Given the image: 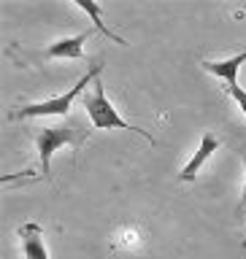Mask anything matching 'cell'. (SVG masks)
<instances>
[{
	"instance_id": "1",
	"label": "cell",
	"mask_w": 246,
	"mask_h": 259,
	"mask_svg": "<svg viewBox=\"0 0 246 259\" xmlns=\"http://www.w3.org/2000/svg\"><path fill=\"white\" fill-rule=\"evenodd\" d=\"M100 70H103V65L97 62L92 65L84 76H81L76 84H73L68 92H62V95H57V97H49V100H41V103H30V105H22L19 111L14 113L16 119H36V116H65L71 108H73V103H76V97H81V92H84V87L89 84H95L97 76H100Z\"/></svg>"
},
{
	"instance_id": "2",
	"label": "cell",
	"mask_w": 246,
	"mask_h": 259,
	"mask_svg": "<svg viewBox=\"0 0 246 259\" xmlns=\"http://www.w3.org/2000/svg\"><path fill=\"white\" fill-rule=\"evenodd\" d=\"M89 138V130H84L79 121H62V124H49L41 127L36 135L38 143V157H41V167H44V176L49 178V165H52V154L62 146H73L79 149Z\"/></svg>"
},
{
	"instance_id": "3",
	"label": "cell",
	"mask_w": 246,
	"mask_h": 259,
	"mask_svg": "<svg viewBox=\"0 0 246 259\" xmlns=\"http://www.w3.org/2000/svg\"><path fill=\"white\" fill-rule=\"evenodd\" d=\"M81 103H84L87 116H89V121H92V127H95V130H133V133L144 135L149 143H154V138L146 133V130L127 124V121L119 116L117 108L111 105L109 95H106V87L100 84V81H95V84H92V92L81 97Z\"/></svg>"
},
{
	"instance_id": "4",
	"label": "cell",
	"mask_w": 246,
	"mask_h": 259,
	"mask_svg": "<svg viewBox=\"0 0 246 259\" xmlns=\"http://www.w3.org/2000/svg\"><path fill=\"white\" fill-rule=\"evenodd\" d=\"M89 35H92V30H84V32H79V35L54 40V44L46 49V57L49 60H84V44L89 40Z\"/></svg>"
},
{
	"instance_id": "5",
	"label": "cell",
	"mask_w": 246,
	"mask_h": 259,
	"mask_svg": "<svg viewBox=\"0 0 246 259\" xmlns=\"http://www.w3.org/2000/svg\"><path fill=\"white\" fill-rule=\"evenodd\" d=\"M219 149V138L217 135H211V133H203L200 138V146H198V151H195V157L187 162V165L182 167V173H179V181H195V176H198V170L208 162V157Z\"/></svg>"
},
{
	"instance_id": "6",
	"label": "cell",
	"mask_w": 246,
	"mask_h": 259,
	"mask_svg": "<svg viewBox=\"0 0 246 259\" xmlns=\"http://www.w3.org/2000/svg\"><path fill=\"white\" fill-rule=\"evenodd\" d=\"M19 243H22V251L27 259H49V251H46V243H44V230L36 224V222H27L22 224L19 230Z\"/></svg>"
},
{
	"instance_id": "7",
	"label": "cell",
	"mask_w": 246,
	"mask_h": 259,
	"mask_svg": "<svg viewBox=\"0 0 246 259\" xmlns=\"http://www.w3.org/2000/svg\"><path fill=\"white\" fill-rule=\"evenodd\" d=\"M246 62V52L241 54H233V57H227V60H203V70H208V73H214L217 78H225V84L227 87H238V68Z\"/></svg>"
},
{
	"instance_id": "8",
	"label": "cell",
	"mask_w": 246,
	"mask_h": 259,
	"mask_svg": "<svg viewBox=\"0 0 246 259\" xmlns=\"http://www.w3.org/2000/svg\"><path fill=\"white\" fill-rule=\"evenodd\" d=\"M79 8V11H84L89 19H92V24H95V30L100 32V35H106V38H111L114 44H119V46H127V40L122 38V35H117V32H114L109 24L103 22V16H100V6L97 3H92V0H76V3H73Z\"/></svg>"
},
{
	"instance_id": "9",
	"label": "cell",
	"mask_w": 246,
	"mask_h": 259,
	"mask_svg": "<svg viewBox=\"0 0 246 259\" xmlns=\"http://www.w3.org/2000/svg\"><path fill=\"white\" fill-rule=\"evenodd\" d=\"M227 95L238 103V108L243 111V116H246V89L243 87H227Z\"/></svg>"
},
{
	"instance_id": "10",
	"label": "cell",
	"mask_w": 246,
	"mask_h": 259,
	"mask_svg": "<svg viewBox=\"0 0 246 259\" xmlns=\"http://www.w3.org/2000/svg\"><path fill=\"white\" fill-rule=\"evenodd\" d=\"M246 205V154H243V194H241V202H238V210Z\"/></svg>"
}]
</instances>
